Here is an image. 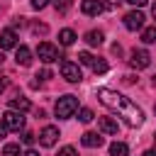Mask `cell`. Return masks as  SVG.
Here are the masks:
<instances>
[{
    "label": "cell",
    "mask_w": 156,
    "mask_h": 156,
    "mask_svg": "<svg viewBox=\"0 0 156 156\" xmlns=\"http://www.w3.org/2000/svg\"><path fill=\"white\" fill-rule=\"evenodd\" d=\"M29 107H32V102H29L27 98H22V95L10 98V110H15V112H27Z\"/></svg>",
    "instance_id": "obj_14"
},
{
    "label": "cell",
    "mask_w": 156,
    "mask_h": 156,
    "mask_svg": "<svg viewBox=\"0 0 156 156\" xmlns=\"http://www.w3.org/2000/svg\"><path fill=\"white\" fill-rule=\"evenodd\" d=\"M56 156H78V154H76V149H73V146H61Z\"/></svg>",
    "instance_id": "obj_24"
},
{
    "label": "cell",
    "mask_w": 156,
    "mask_h": 156,
    "mask_svg": "<svg viewBox=\"0 0 156 156\" xmlns=\"http://www.w3.org/2000/svg\"><path fill=\"white\" fill-rule=\"evenodd\" d=\"M37 56H39V61H44V63H54V61L61 58V56H58V49H56L54 44H49V41H41V44L37 46Z\"/></svg>",
    "instance_id": "obj_3"
},
{
    "label": "cell",
    "mask_w": 156,
    "mask_h": 156,
    "mask_svg": "<svg viewBox=\"0 0 156 156\" xmlns=\"http://www.w3.org/2000/svg\"><path fill=\"white\" fill-rule=\"evenodd\" d=\"M98 100H100L105 107H110L112 112H119V117L124 119L127 127H141V124H144V112H141V107L134 105V102H132L129 98H124L122 93L110 90V88H100V90H98Z\"/></svg>",
    "instance_id": "obj_1"
},
{
    "label": "cell",
    "mask_w": 156,
    "mask_h": 156,
    "mask_svg": "<svg viewBox=\"0 0 156 156\" xmlns=\"http://www.w3.org/2000/svg\"><path fill=\"white\" fill-rule=\"evenodd\" d=\"M5 88H7V78H5V76H0V93H2Z\"/></svg>",
    "instance_id": "obj_30"
},
{
    "label": "cell",
    "mask_w": 156,
    "mask_h": 156,
    "mask_svg": "<svg viewBox=\"0 0 156 156\" xmlns=\"http://www.w3.org/2000/svg\"><path fill=\"white\" fill-rule=\"evenodd\" d=\"M61 76H63L68 83H80V78H83L80 66L73 63V61H61Z\"/></svg>",
    "instance_id": "obj_4"
},
{
    "label": "cell",
    "mask_w": 156,
    "mask_h": 156,
    "mask_svg": "<svg viewBox=\"0 0 156 156\" xmlns=\"http://www.w3.org/2000/svg\"><path fill=\"white\" fill-rule=\"evenodd\" d=\"M151 15H154V20H156V5H154V7H151Z\"/></svg>",
    "instance_id": "obj_33"
},
{
    "label": "cell",
    "mask_w": 156,
    "mask_h": 156,
    "mask_svg": "<svg viewBox=\"0 0 156 156\" xmlns=\"http://www.w3.org/2000/svg\"><path fill=\"white\" fill-rule=\"evenodd\" d=\"M22 156H39V154H37V151H34V149H27V151H24V154H22Z\"/></svg>",
    "instance_id": "obj_31"
},
{
    "label": "cell",
    "mask_w": 156,
    "mask_h": 156,
    "mask_svg": "<svg viewBox=\"0 0 156 156\" xmlns=\"http://www.w3.org/2000/svg\"><path fill=\"white\" fill-rule=\"evenodd\" d=\"M54 7H56V12H68L71 7H73V0H54Z\"/></svg>",
    "instance_id": "obj_21"
},
{
    "label": "cell",
    "mask_w": 156,
    "mask_h": 156,
    "mask_svg": "<svg viewBox=\"0 0 156 156\" xmlns=\"http://www.w3.org/2000/svg\"><path fill=\"white\" fill-rule=\"evenodd\" d=\"M144 156H156V149H149V151H146Z\"/></svg>",
    "instance_id": "obj_32"
},
{
    "label": "cell",
    "mask_w": 156,
    "mask_h": 156,
    "mask_svg": "<svg viewBox=\"0 0 156 156\" xmlns=\"http://www.w3.org/2000/svg\"><path fill=\"white\" fill-rule=\"evenodd\" d=\"M2 122H5L7 129L20 132V129L24 127V115H22V112H15V110H7V112L2 115Z\"/></svg>",
    "instance_id": "obj_6"
},
{
    "label": "cell",
    "mask_w": 156,
    "mask_h": 156,
    "mask_svg": "<svg viewBox=\"0 0 156 156\" xmlns=\"http://www.w3.org/2000/svg\"><path fill=\"white\" fill-rule=\"evenodd\" d=\"M76 110H78V98H76V95H63V98H58V100H56V107H54V112H56L58 119L73 117Z\"/></svg>",
    "instance_id": "obj_2"
},
{
    "label": "cell",
    "mask_w": 156,
    "mask_h": 156,
    "mask_svg": "<svg viewBox=\"0 0 156 156\" xmlns=\"http://www.w3.org/2000/svg\"><path fill=\"white\" fill-rule=\"evenodd\" d=\"M149 63H151V54H149L146 49H134V51L129 54V66H132V68L139 71V68H146Z\"/></svg>",
    "instance_id": "obj_5"
},
{
    "label": "cell",
    "mask_w": 156,
    "mask_h": 156,
    "mask_svg": "<svg viewBox=\"0 0 156 156\" xmlns=\"http://www.w3.org/2000/svg\"><path fill=\"white\" fill-rule=\"evenodd\" d=\"M58 41H61L63 46H71V44L76 41V32H73V29H61V32H58Z\"/></svg>",
    "instance_id": "obj_17"
},
{
    "label": "cell",
    "mask_w": 156,
    "mask_h": 156,
    "mask_svg": "<svg viewBox=\"0 0 156 156\" xmlns=\"http://www.w3.org/2000/svg\"><path fill=\"white\" fill-rule=\"evenodd\" d=\"M56 141H58V129H56V127H44V129L39 132V144H41V146L49 149V146H54Z\"/></svg>",
    "instance_id": "obj_8"
},
{
    "label": "cell",
    "mask_w": 156,
    "mask_h": 156,
    "mask_svg": "<svg viewBox=\"0 0 156 156\" xmlns=\"http://www.w3.org/2000/svg\"><path fill=\"white\" fill-rule=\"evenodd\" d=\"M93 117H95V115H93V110H88V107H83V110L78 112V119H80L83 124H88V122H93Z\"/></svg>",
    "instance_id": "obj_22"
},
{
    "label": "cell",
    "mask_w": 156,
    "mask_h": 156,
    "mask_svg": "<svg viewBox=\"0 0 156 156\" xmlns=\"http://www.w3.org/2000/svg\"><path fill=\"white\" fill-rule=\"evenodd\" d=\"M15 61H17V66H29L32 63V51H29V46H17V54H15Z\"/></svg>",
    "instance_id": "obj_13"
},
{
    "label": "cell",
    "mask_w": 156,
    "mask_h": 156,
    "mask_svg": "<svg viewBox=\"0 0 156 156\" xmlns=\"http://www.w3.org/2000/svg\"><path fill=\"white\" fill-rule=\"evenodd\" d=\"M7 132H10V129H7V127H5V122L0 119V139H5V136H7Z\"/></svg>",
    "instance_id": "obj_27"
},
{
    "label": "cell",
    "mask_w": 156,
    "mask_h": 156,
    "mask_svg": "<svg viewBox=\"0 0 156 156\" xmlns=\"http://www.w3.org/2000/svg\"><path fill=\"white\" fill-rule=\"evenodd\" d=\"M154 112H156V107H154Z\"/></svg>",
    "instance_id": "obj_35"
},
{
    "label": "cell",
    "mask_w": 156,
    "mask_h": 156,
    "mask_svg": "<svg viewBox=\"0 0 156 156\" xmlns=\"http://www.w3.org/2000/svg\"><path fill=\"white\" fill-rule=\"evenodd\" d=\"M34 32H37V34H39V32L44 34V32H46V24H34Z\"/></svg>",
    "instance_id": "obj_29"
},
{
    "label": "cell",
    "mask_w": 156,
    "mask_h": 156,
    "mask_svg": "<svg viewBox=\"0 0 156 156\" xmlns=\"http://www.w3.org/2000/svg\"><path fill=\"white\" fill-rule=\"evenodd\" d=\"M22 141H24V144H32V141H34V134H32V132H24V134H22Z\"/></svg>",
    "instance_id": "obj_26"
},
{
    "label": "cell",
    "mask_w": 156,
    "mask_h": 156,
    "mask_svg": "<svg viewBox=\"0 0 156 156\" xmlns=\"http://www.w3.org/2000/svg\"><path fill=\"white\" fill-rule=\"evenodd\" d=\"M49 5V0H32V7L34 10H41V7H46Z\"/></svg>",
    "instance_id": "obj_25"
},
{
    "label": "cell",
    "mask_w": 156,
    "mask_h": 156,
    "mask_svg": "<svg viewBox=\"0 0 156 156\" xmlns=\"http://www.w3.org/2000/svg\"><path fill=\"white\" fill-rule=\"evenodd\" d=\"M127 2H129V5H134V7H144L149 0H127Z\"/></svg>",
    "instance_id": "obj_28"
},
{
    "label": "cell",
    "mask_w": 156,
    "mask_h": 156,
    "mask_svg": "<svg viewBox=\"0 0 156 156\" xmlns=\"http://www.w3.org/2000/svg\"><path fill=\"white\" fill-rule=\"evenodd\" d=\"M80 141H83V146H88V149H98V146H102V136L98 134V132H85L83 136H80Z\"/></svg>",
    "instance_id": "obj_12"
},
{
    "label": "cell",
    "mask_w": 156,
    "mask_h": 156,
    "mask_svg": "<svg viewBox=\"0 0 156 156\" xmlns=\"http://www.w3.org/2000/svg\"><path fill=\"white\" fill-rule=\"evenodd\" d=\"M124 27H127L129 32L144 29V15H141L139 10H132V12H127V15H124Z\"/></svg>",
    "instance_id": "obj_7"
},
{
    "label": "cell",
    "mask_w": 156,
    "mask_h": 156,
    "mask_svg": "<svg viewBox=\"0 0 156 156\" xmlns=\"http://www.w3.org/2000/svg\"><path fill=\"white\" fill-rule=\"evenodd\" d=\"M102 39H105V34H102L100 29H90V32L85 34V41H88L90 46H100V44H102Z\"/></svg>",
    "instance_id": "obj_15"
},
{
    "label": "cell",
    "mask_w": 156,
    "mask_h": 156,
    "mask_svg": "<svg viewBox=\"0 0 156 156\" xmlns=\"http://www.w3.org/2000/svg\"><path fill=\"white\" fill-rule=\"evenodd\" d=\"M2 61H5V56H2V49H0V63H2Z\"/></svg>",
    "instance_id": "obj_34"
},
{
    "label": "cell",
    "mask_w": 156,
    "mask_h": 156,
    "mask_svg": "<svg viewBox=\"0 0 156 156\" xmlns=\"http://www.w3.org/2000/svg\"><path fill=\"white\" fill-rule=\"evenodd\" d=\"M90 68H93V71H95L98 76H102V73H107V71H110V63H107L105 58H95Z\"/></svg>",
    "instance_id": "obj_19"
},
{
    "label": "cell",
    "mask_w": 156,
    "mask_h": 156,
    "mask_svg": "<svg viewBox=\"0 0 156 156\" xmlns=\"http://www.w3.org/2000/svg\"><path fill=\"white\" fill-rule=\"evenodd\" d=\"M17 46V34L15 29H2L0 32V49H15Z\"/></svg>",
    "instance_id": "obj_11"
},
{
    "label": "cell",
    "mask_w": 156,
    "mask_h": 156,
    "mask_svg": "<svg viewBox=\"0 0 156 156\" xmlns=\"http://www.w3.org/2000/svg\"><path fill=\"white\" fill-rule=\"evenodd\" d=\"M129 154V146L124 144V141H115V144H110V156H127Z\"/></svg>",
    "instance_id": "obj_16"
},
{
    "label": "cell",
    "mask_w": 156,
    "mask_h": 156,
    "mask_svg": "<svg viewBox=\"0 0 156 156\" xmlns=\"http://www.w3.org/2000/svg\"><path fill=\"white\" fill-rule=\"evenodd\" d=\"M2 156H22L20 144H5L2 146Z\"/></svg>",
    "instance_id": "obj_20"
},
{
    "label": "cell",
    "mask_w": 156,
    "mask_h": 156,
    "mask_svg": "<svg viewBox=\"0 0 156 156\" xmlns=\"http://www.w3.org/2000/svg\"><path fill=\"white\" fill-rule=\"evenodd\" d=\"M141 41H144V44H156V24L141 29Z\"/></svg>",
    "instance_id": "obj_18"
},
{
    "label": "cell",
    "mask_w": 156,
    "mask_h": 156,
    "mask_svg": "<svg viewBox=\"0 0 156 156\" xmlns=\"http://www.w3.org/2000/svg\"><path fill=\"white\" fill-rule=\"evenodd\" d=\"M98 127H100V132L112 134V136L119 132V124H117V119H115V117H98Z\"/></svg>",
    "instance_id": "obj_10"
},
{
    "label": "cell",
    "mask_w": 156,
    "mask_h": 156,
    "mask_svg": "<svg viewBox=\"0 0 156 156\" xmlns=\"http://www.w3.org/2000/svg\"><path fill=\"white\" fill-rule=\"evenodd\" d=\"M80 10H83L88 17H98L100 12H105V2H102V0H83Z\"/></svg>",
    "instance_id": "obj_9"
},
{
    "label": "cell",
    "mask_w": 156,
    "mask_h": 156,
    "mask_svg": "<svg viewBox=\"0 0 156 156\" xmlns=\"http://www.w3.org/2000/svg\"><path fill=\"white\" fill-rule=\"evenodd\" d=\"M78 61H80V63H85V66H93L95 56H93V54H88V51H80V54H78Z\"/></svg>",
    "instance_id": "obj_23"
}]
</instances>
